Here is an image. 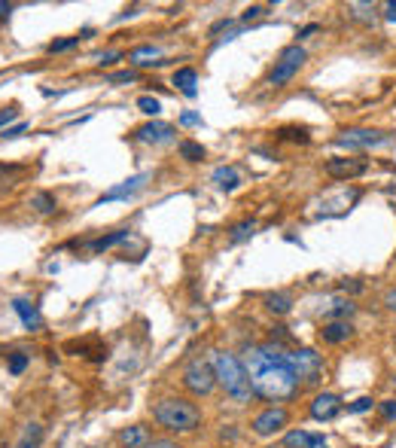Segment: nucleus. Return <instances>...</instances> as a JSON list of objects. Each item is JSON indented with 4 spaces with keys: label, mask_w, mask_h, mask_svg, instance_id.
Returning <instances> with one entry per match:
<instances>
[{
    "label": "nucleus",
    "mask_w": 396,
    "mask_h": 448,
    "mask_svg": "<svg viewBox=\"0 0 396 448\" xmlns=\"http://www.w3.org/2000/svg\"><path fill=\"white\" fill-rule=\"evenodd\" d=\"M384 18H388V22H396V0L384 4Z\"/></svg>",
    "instance_id": "nucleus-43"
},
{
    "label": "nucleus",
    "mask_w": 396,
    "mask_h": 448,
    "mask_svg": "<svg viewBox=\"0 0 396 448\" xmlns=\"http://www.w3.org/2000/svg\"><path fill=\"white\" fill-rule=\"evenodd\" d=\"M13 119H18V110L15 107H6V110H0V128H9V122H13Z\"/></svg>",
    "instance_id": "nucleus-37"
},
{
    "label": "nucleus",
    "mask_w": 396,
    "mask_h": 448,
    "mask_svg": "<svg viewBox=\"0 0 396 448\" xmlns=\"http://www.w3.org/2000/svg\"><path fill=\"white\" fill-rule=\"evenodd\" d=\"M354 338V324L351 320H326L320 326V342L324 345H347Z\"/></svg>",
    "instance_id": "nucleus-11"
},
{
    "label": "nucleus",
    "mask_w": 396,
    "mask_h": 448,
    "mask_svg": "<svg viewBox=\"0 0 396 448\" xmlns=\"http://www.w3.org/2000/svg\"><path fill=\"white\" fill-rule=\"evenodd\" d=\"M207 363L217 375V384L238 402V406H244V402H250L256 397L253 388H250V378H247L244 360L238 354L223 351V347H214V351L207 354Z\"/></svg>",
    "instance_id": "nucleus-2"
},
{
    "label": "nucleus",
    "mask_w": 396,
    "mask_h": 448,
    "mask_svg": "<svg viewBox=\"0 0 396 448\" xmlns=\"http://www.w3.org/2000/svg\"><path fill=\"white\" fill-rule=\"evenodd\" d=\"M287 424H290V409L287 406H265L250 418V433L260 436V439H269V436L283 433Z\"/></svg>",
    "instance_id": "nucleus-7"
},
{
    "label": "nucleus",
    "mask_w": 396,
    "mask_h": 448,
    "mask_svg": "<svg viewBox=\"0 0 396 448\" xmlns=\"http://www.w3.org/2000/svg\"><path fill=\"white\" fill-rule=\"evenodd\" d=\"M27 128H31V125H27V122L9 125V128H6V132H4V137H6V141H13V137H18V134H25V132H27Z\"/></svg>",
    "instance_id": "nucleus-38"
},
{
    "label": "nucleus",
    "mask_w": 396,
    "mask_h": 448,
    "mask_svg": "<svg viewBox=\"0 0 396 448\" xmlns=\"http://www.w3.org/2000/svg\"><path fill=\"white\" fill-rule=\"evenodd\" d=\"M324 171L333 180H351V177H360V174L369 171V162H366V159H347V155H336V159H329L324 165Z\"/></svg>",
    "instance_id": "nucleus-10"
},
{
    "label": "nucleus",
    "mask_w": 396,
    "mask_h": 448,
    "mask_svg": "<svg viewBox=\"0 0 396 448\" xmlns=\"http://www.w3.org/2000/svg\"><path fill=\"white\" fill-rule=\"evenodd\" d=\"M153 421L168 433H196L205 421L201 411L189 397H162L153 402Z\"/></svg>",
    "instance_id": "nucleus-3"
},
{
    "label": "nucleus",
    "mask_w": 396,
    "mask_h": 448,
    "mask_svg": "<svg viewBox=\"0 0 396 448\" xmlns=\"http://www.w3.org/2000/svg\"><path fill=\"white\" fill-rule=\"evenodd\" d=\"M390 137L384 132H375V128H347L336 137L338 146H347V150H369V146H381L388 143Z\"/></svg>",
    "instance_id": "nucleus-9"
},
{
    "label": "nucleus",
    "mask_w": 396,
    "mask_h": 448,
    "mask_svg": "<svg viewBox=\"0 0 396 448\" xmlns=\"http://www.w3.org/2000/svg\"><path fill=\"white\" fill-rule=\"evenodd\" d=\"M305 61H308V52L302 49L299 43L283 46V49L278 52V61H274V68L269 70V86H272V89H283V86H287V82L302 70V64H305Z\"/></svg>",
    "instance_id": "nucleus-6"
},
{
    "label": "nucleus",
    "mask_w": 396,
    "mask_h": 448,
    "mask_svg": "<svg viewBox=\"0 0 396 448\" xmlns=\"http://www.w3.org/2000/svg\"><path fill=\"white\" fill-rule=\"evenodd\" d=\"M378 415H381V421H396V399H381Z\"/></svg>",
    "instance_id": "nucleus-33"
},
{
    "label": "nucleus",
    "mask_w": 396,
    "mask_h": 448,
    "mask_svg": "<svg viewBox=\"0 0 396 448\" xmlns=\"http://www.w3.org/2000/svg\"><path fill=\"white\" fill-rule=\"evenodd\" d=\"M290 308H293V296L290 293H269L265 296V311H272V314H290Z\"/></svg>",
    "instance_id": "nucleus-21"
},
{
    "label": "nucleus",
    "mask_w": 396,
    "mask_h": 448,
    "mask_svg": "<svg viewBox=\"0 0 396 448\" xmlns=\"http://www.w3.org/2000/svg\"><path fill=\"white\" fill-rule=\"evenodd\" d=\"M9 9H13L9 4H0V18H6V15H9Z\"/></svg>",
    "instance_id": "nucleus-45"
},
{
    "label": "nucleus",
    "mask_w": 396,
    "mask_h": 448,
    "mask_svg": "<svg viewBox=\"0 0 396 448\" xmlns=\"http://www.w3.org/2000/svg\"><path fill=\"white\" fill-rule=\"evenodd\" d=\"M40 442H43V427L40 424H27L22 439L15 442V448H40Z\"/></svg>",
    "instance_id": "nucleus-26"
},
{
    "label": "nucleus",
    "mask_w": 396,
    "mask_h": 448,
    "mask_svg": "<svg viewBox=\"0 0 396 448\" xmlns=\"http://www.w3.org/2000/svg\"><path fill=\"white\" fill-rule=\"evenodd\" d=\"M283 448H329L324 433H311V430H287L283 433Z\"/></svg>",
    "instance_id": "nucleus-13"
},
{
    "label": "nucleus",
    "mask_w": 396,
    "mask_h": 448,
    "mask_svg": "<svg viewBox=\"0 0 396 448\" xmlns=\"http://www.w3.org/2000/svg\"><path fill=\"white\" fill-rule=\"evenodd\" d=\"M278 137L281 141H290V143H308L311 141L305 125H283V128H278Z\"/></svg>",
    "instance_id": "nucleus-24"
},
{
    "label": "nucleus",
    "mask_w": 396,
    "mask_h": 448,
    "mask_svg": "<svg viewBox=\"0 0 396 448\" xmlns=\"http://www.w3.org/2000/svg\"><path fill=\"white\" fill-rule=\"evenodd\" d=\"M381 302H384V308H388L390 314H396V287H388V290H384Z\"/></svg>",
    "instance_id": "nucleus-36"
},
{
    "label": "nucleus",
    "mask_w": 396,
    "mask_h": 448,
    "mask_svg": "<svg viewBox=\"0 0 396 448\" xmlns=\"http://www.w3.org/2000/svg\"><path fill=\"white\" fill-rule=\"evenodd\" d=\"M143 448H183L177 439H168V436H162V439H150Z\"/></svg>",
    "instance_id": "nucleus-35"
},
{
    "label": "nucleus",
    "mask_w": 396,
    "mask_h": 448,
    "mask_svg": "<svg viewBox=\"0 0 396 448\" xmlns=\"http://www.w3.org/2000/svg\"><path fill=\"white\" fill-rule=\"evenodd\" d=\"M177 153H180V159H186V162H201L207 155L205 146L196 143V141H180L177 143Z\"/></svg>",
    "instance_id": "nucleus-25"
},
{
    "label": "nucleus",
    "mask_w": 396,
    "mask_h": 448,
    "mask_svg": "<svg viewBox=\"0 0 396 448\" xmlns=\"http://www.w3.org/2000/svg\"><path fill=\"white\" fill-rule=\"evenodd\" d=\"M345 411V402H342V397L338 393H333V390H324V393H314L311 397V402H308V415L314 418V421H320V424H326V421H336L338 415Z\"/></svg>",
    "instance_id": "nucleus-8"
},
{
    "label": "nucleus",
    "mask_w": 396,
    "mask_h": 448,
    "mask_svg": "<svg viewBox=\"0 0 396 448\" xmlns=\"http://www.w3.org/2000/svg\"><path fill=\"white\" fill-rule=\"evenodd\" d=\"M347 9H351L354 18H360V22H375V13H378L372 4H351Z\"/></svg>",
    "instance_id": "nucleus-30"
},
{
    "label": "nucleus",
    "mask_w": 396,
    "mask_h": 448,
    "mask_svg": "<svg viewBox=\"0 0 396 448\" xmlns=\"http://www.w3.org/2000/svg\"><path fill=\"white\" fill-rule=\"evenodd\" d=\"M244 369L250 378V388L256 397L269 399L272 406H283V402L296 399L302 393L299 378L283 360L281 347L274 345H253L244 351Z\"/></svg>",
    "instance_id": "nucleus-1"
},
{
    "label": "nucleus",
    "mask_w": 396,
    "mask_h": 448,
    "mask_svg": "<svg viewBox=\"0 0 396 448\" xmlns=\"http://www.w3.org/2000/svg\"><path fill=\"white\" fill-rule=\"evenodd\" d=\"M150 180V174H134V177H128V180H122L119 186H113V189H107L104 196L98 198V205H107V201H122V198H132L137 189H143V183Z\"/></svg>",
    "instance_id": "nucleus-14"
},
{
    "label": "nucleus",
    "mask_w": 396,
    "mask_h": 448,
    "mask_svg": "<svg viewBox=\"0 0 396 448\" xmlns=\"http://www.w3.org/2000/svg\"><path fill=\"white\" fill-rule=\"evenodd\" d=\"M82 43V37H61V40H52L49 46H46V52L49 55H58V52H70V49H77V46Z\"/></svg>",
    "instance_id": "nucleus-27"
},
{
    "label": "nucleus",
    "mask_w": 396,
    "mask_h": 448,
    "mask_svg": "<svg viewBox=\"0 0 396 448\" xmlns=\"http://www.w3.org/2000/svg\"><path fill=\"white\" fill-rule=\"evenodd\" d=\"M217 183V189H223V192H232L238 183H241V174H238L235 165H223V168H217L214 171V177H210Z\"/></svg>",
    "instance_id": "nucleus-19"
},
{
    "label": "nucleus",
    "mask_w": 396,
    "mask_h": 448,
    "mask_svg": "<svg viewBox=\"0 0 396 448\" xmlns=\"http://www.w3.org/2000/svg\"><path fill=\"white\" fill-rule=\"evenodd\" d=\"M375 406H378V402H375L372 397H360V399H354L351 406H347V415H363V411H369Z\"/></svg>",
    "instance_id": "nucleus-31"
},
{
    "label": "nucleus",
    "mask_w": 396,
    "mask_h": 448,
    "mask_svg": "<svg viewBox=\"0 0 396 448\" xmlns=\"http://www.w3.org/2000/svg\"><path fill=\"white\" fill-rule=\"evenodd\" d=\"M281 354L302 388L320 384V378H324V357L317 351H311V347H281Z\"/></svg>",
    "instance_id": "nucleus-4"
},
{
    "label": "nucleus",
    "mask_w": 396,
    "mask_h": 448,
    "mask_svg": "<svg viewBox=\"0 0 396 448\" xmlns=\"http://www.w3.org/2000/svg\"><path fill=\"white\" fill-rule=\"evenodd\" d=\"M174 125H168V122H146V125H141V128H134V141H141V143H168V141H174Z\"/></svg>",
    "instance_id": "nucleus-12"
},
{
    "label": "nucleus",
    "mask_w": 396,
    "mask_h": 448,
    "mask_svg": "<svg viewBox=\"0 0 396 448\" xmlns=\"http://www.w3.org/2000/svg\"><path fill=\"white\" fill-rule=\"evenodd\" d=\"M150 439H153V433L146 424H132V427L119 430V445L122 448H143Z\"/></svg>",
    "instance_id": "nucleus-16"
},
{
    "label": "nucleus",
    "mask_w": 396,
    "mask_h": 448,
    "mask_svg": "<svg viewBox=\"0 0 396 448\" xmlns=\"http://www.w3.org/2000/svg\"><path fill=\"white\" fill-rule=\"evenodd\" d=\"M342 290H351V293H360V290H363V281H342Z\"/></svg>",
    "instance_id": "nucleus-44"
},
{
    "label": "nucleus",
    "mask_w": 396,
    "mask_h": 448,
    "mask_svg": "<svg viewBox=\"0 0 396 448\" xmlns=\"http://www.w3.org/2000/svg\"><path fill=\"white\" fill-rule=\"evenodd\" d=\"M119 58H122V52H119V49H110V52L101 55L98 64H101V68H107V64H113V61H119Z\"/></svg>",
    "instance_id": "nucleus-39"
},
{
    "label": "nucleus",
    "mask_w": 396,
    "mask_h": 448,
    "mask_svg": "<svg viewBox=\"0 0 396 448\" xmlns=\"http://www.w3.org/2000/svg\"><path fill=\"white\" fill-rule=\"evenodd\" d=\"M317 31H320V25H314V22H311V25H305V27H302V31H299L296 37H299V40H308V37H311V34H317Z\"/></svg>",
    "instance_id": "nucleus-41"
},
{
    "label": "nucleus",
    "mask_w": 396,
    "mask_h": 448,
    "mask_svg": "<svg viewBox=\"0 0 396 448\" xmlns=\"http://www.w3.org/2000/svg\"><path fill=\"white\" fill-rule=\"evenodd\" d=\"M128 238H132V229H116V232L101 235V238H95V241H89L86 247H89L91 253H104V250H110V247H116V244L128 241Z\"/></svg>",
    "instance_id": "nucleus-17"
},
{
    "label": "nucleus",
    "mask_w": 396,
    "mask_h": 448,
    "mask_svg": "<svg viewBox=\"0 0 396 448\" xmlns=\"http://www.w3.org/2000/svg\"><path fill=\"white\" fill-rule=\"evenodd\" d=\"M180 384L189 397H198V399L210 397V393L219 388L217 375H214V369H210V363L205 360V357H196V360L186 363V369H183V375H180Z\"/></svg>",
    "instance_id": "nucleus-5"
},
{
    "label": "nucleus",
    "mask_w": 396,
    "mask_h": 448,
    "mask_svg": "<svg viewBox=\"0 0 396 448\" xmlns=\"http://www.w3.org/2000/svg\"><path fill=\"white\" fill-rule=\"evenodd\" d=\"M13 311L18 314V320L25 324V329H31V333H40V329H43L40 308H37L34 302H27V299H13Z\"/></svg>",
    "instance_id": "nucleus-15"
},
{
    "label": "nucleus",
    "mask_w": 396,
    "mask_h": 448,
    "mask_svg": "<svg viewBox=\"0 0 396 448\" xmlns=\"http://www.w3.org/2000/svg\"><path fill=\"white\" fill-rule=\"evenodd\" d=\"M25 366H27V354L25 351H13V354H9V372H13V375H22Z\"/></svg>",
    "instance_id": "nucleus-32"
},
{
    "label": "nucleus",
    "mask_w": 396,
    "mask_h": 448,
    "mask_svg": "<svg viewBox=\"0 0 396 448\" xmlns=\"http://www.w3.org/2000/svg\"><path fill=\"white\" fill-rule=\"evenodd\" d=\"M174 86H177L186 98H196L198 95V73L196 68H180V70H174Z\"/></svg>",
    "instance_id": "nucleus-18"
},
{
    "label": "nucleus",
    "mask_w": 396,
    "mask_h": 448,
    "mask_svg": "<svg viewBox=\"0 0 396 448\" xmlns=\"http://www.w3.org/2000/svg\"><path fill=\"white\" fill-rule=\"evenodd\" d=\"M256 232V219H241L238 226H232V241H244Z\"/></svg>",
    "instance_id": "nucleus-28"
},
{
    "label": "nucleus",
    "mask_w": 396,
    "mask_h": 448,
    "mask_svg": "<svg viewBox=\"0 0 396 448\" xmlns=\"http://www.w3.org/2000/svg\"><path fill=\"white\" fill-rule=\"evenodd\" d=\"M260 15H265V6H250V9H244V22H250V18H260Z\"/></svg>",
    "instance_id": "nucleus-40"
},
{
    "label": "nucleus",
    "mask_w": 396,
    "mask_h": 448,
    "mask_svg": "<svg viewBox=\"0 0 396 448\" xmlns=\"http://www.w3.org/2000/svg\"><path fill=\"white\" fill-rule=\"evenodd\" d=\"M153 58H162V49H159V46H153V43L137 46V49L128 52V61H132V64H141V68H146V64H155ZM155 68H159V64H155Z\"/></svg>",
    "instance_id": "nucleus-20"
},
{
    "label": "nucleus",
    "mask_w": 396,
    "mask_h": 448,
    "mask_svg": "<svg viewBox=\"0 0 396 448\" xmlns=\"http://www.w3.org/2000/svg\"><path fill=\"white\" fill-rule=\"evenodd\" d=\"M198 122H201L198 113H183V116H180V125H198Z\"/></svg>",
    "instance_id": "nucleus-42"
},
{
    "label": "nucleus",
    "mask_w": 396,
    "mask_h": 448,
    "mask_svg": "<svg viewBox=\"0 0 396 448\" xmlns=\"http://www.w3.org/2000/svg\"><path fill=\"white\" fill-rule=\"evenodd\" d=\"M134 79H137V70H132V68L119 70V73H110V77H107V82H113V86H116V82H134Z\"/></svg>",
    "instance_id": "nucleus-34"
},
{
    "label": "nucleus",
    "mask_w": 396,
    "mask_h": 448,
    "mask_svg": "<svg viewBox=\"0 0 396 448\" xmlns=\"http://www.w3.org/2000/svg\"><path fill=\"white\" fill-rule=\"evenodd\" d=\"M354 311H357V305L351 299H336V302H329V308L324 314V324H326V320H347Z\"/></svg>",
    "instance_id": "nucleus-22"
},
{
    "label": "nucleus",
    "mask_w": 396,
    "mask_h": 448,
    "mask_svg": "<svg viewBox=\"0 0 396 448\" xmlns=\"http://www.w3.org/2000/svg\"><path fill=\"white\" fill-rule=\"evenodd\" d=\"M31 207L37 210V214H55V207H58V201H55V196L52 192H46V189H40V192H34L31 196Z\"/></svg>",
    "instance_id": "nucleus-23"
},
{
    "label": "nucleus",
    "mask_w": 396,
    "mask_h": 448,
    "mask_svg": "<svg viewBox=\"0 0 396 448\" xmlns=\"http://www.w3.org/2000/svg\"><path fill=\"white\" fill-rule=\"evenodd\" d=\"M137 110L146 116H159L162 113V104H159V98H150V95H143V98H137Z\"/></svg>",
    "instance_id": "nucleus-29"
}]
</instances>
